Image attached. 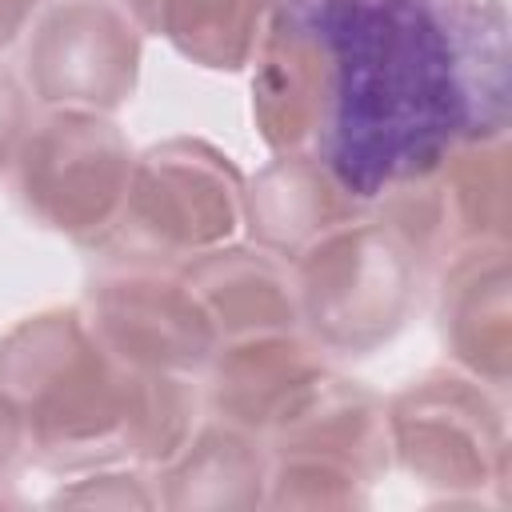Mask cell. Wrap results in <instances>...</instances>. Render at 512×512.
I'll return each instance as SVG.
<instances>
[{"instance_id":"6da1fadb","label":"cell","mask_w":512,"mask_h":512,"mask_svg":"<svg viewBox=\"0 0 512 512\" xmlns=\"http://www.w3.org/2000/svg\"><path fill=\"white\" fill-rule=\"evenodd\" d=\"M256 112L344 200L412 192L508 124L504 0H276Z\"/></svg>"},{"instance_id":"7a4b0ae2","label":"cell","mask_w":512,"mask_h":512,"mask_svg":"<svg viewBox=\"0 0 512 512\" xmlns=\"http://www.w3.org/2000/svg\"><path fill=\"white\" fill-rule=\"evenodd\" d=\"M28 68L36 72V88L44 92V100L108 108L132 88L136 36L112 8L92 4L88 44H76L68 12L60 8L44 20L36 48H28Z\"/></svg>"}]
</instances>
